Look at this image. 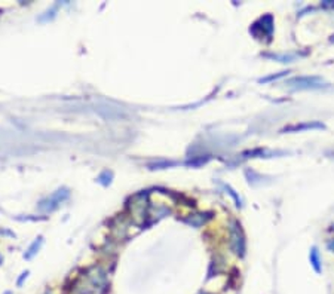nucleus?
Wrapping results in <instances>:
<instances>
[{"instance_id": "nucleus-1", "label": "nucleus", "mask_w": 334, "mask_h": 294, "mask_svg": "<svg viewBox=\"0 0 334 294\" xmlns=\"http://www.w3.org/2000/svg\"><path fill=\"white\" fill-rule=\"evenodd\" d=\"M322 79L316 76H300V77H293L287 82V86L291 90H315V88H321Z\"/></svg>"}, {"instance_id": "nucleus-2", "label": "nucleus", "mask_w": 334, "mask_h": 294, "mask_svg": "<svg viewBox=\"0 0 334 294\" xmlns=\"http://www.w3.org/2000/svg\"><path fill=\"white\" fill-rule=\"evenodd\" d=\"M69 190L67 189H59V190H56L55 193H52L49 198H46V199H43L42 202H40V205H39V208L42 210V211H46V213H51V211H54L55 208H58V205L61 203V202H64L67 198H69Z\"/></svg>"}, {"instance_id": "nucleus-3", "label": "nucleus", "mask_w": 334, "mask_h": 294, "mask_svg": "<svg viewBox=\"0 0 334 294\" xmlns=\"http://www.w3.org/2000/svg\"><path fill=\"white\" fill-rule=\"evenodd\" d=\"M311 263H312V266L315 269L316 274H321L322 272V266H321V258H319V253L318 250L314 247L312 251H311Z\"/></svg>"}, {"instance_id": "nucleus-4", "label": "nucleus", "mask_w": 334, "mask_h": 294, "mask_svg": "<svg viewBox=\"0 0 334 294\" xmlns=\"http://www.w3.org/2000/svg\"><path fill=\"white\" fill-rule=\"evenodd\" d=\"M312 128H324L322 124L319 122H314V124H303V125H296L291 128H287L285 131H301V129H312Z\"/></svg>"}, {"instance_id": "nucleus-5", "label": "nucleus", "mask_w": 334, "mask_h": 294, "mask_svg": "<svg viewBox=\"0 0 334 294\" xmlns=\"http://www.w3.org/2000/svg\"><path fill=\"white\" fill-rule=\"evenodd\" d=\"M42 242H43V241H42V238L39 237V238L32 244V247L28 248V253H25V258H32V257L37 253V250H39V247L42 245Z\"/></svg>"}, {"instance_id": "nucleus-6", "label": "nucleus", "mask_w": 334, "mask_h": 294, "mask_svg": "<svg viewBox=\"0 0 334 294\" xmlns=\"http://www.w3.org/2000/svg\"><path fill=\"white\" fill-rule=\"evenodd\" d=\"M284 74H287V72H282V73H279V74L270 76V77H266V79H260V82H267V80H272V79H278V77H281V76H284Z\"/></svg>"}]
</instances>
